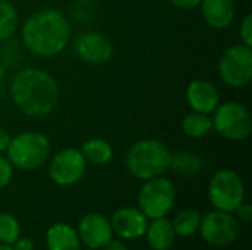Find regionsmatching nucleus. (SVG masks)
Instances as JSON below:
<instances>
[{
	"mask_svg": "<svg viewBox=\"0 0 252 250\" xmlns=\"http://www.w3.org/2000/svg\"><path fill=\"white\" fill-rule=\"evenodd\" d=\"M10 96L22 113L43 118L56 108L59 87L49 72L38 68H24L12 78Z\"/></svg>",
	"mask_w": 252,
	"mask_h": 250,
	"instance_id": "obj_1",
	"label": "nucleus"
},
{
	"mask_svg": "<svg viewBox=\"0 0 252 250\" xmlns=\"http://www.w3.org/2000/svg\"><path fill=\"white\" fill-rule=\"evenodd\" d=\"M71 25L62 12L43 9L32 13L22 27V43L34 55L52 57L59 55L68 44Z\"/></svg>",
	"mask_w": 252,
	"mask_h": 250,
	"instance_id": "obj_2",
	"label": "nucleus"
},
{
	"mask_svg": "<svg viewBox=\"0 0 252 250\" xmlns=\"http://www.w3.org/2000/svg\"><path fill=\"white\" fill-rule=\"evenodd\" d=\"M168 147L155 139L136 141L126 155V168L130 175L146 181L162 175L170 167Z\"/></svg>",
	"mask_w": 252,
	"mask_h": 250,
	"instance_id": "obj_3",
	"label": "nucleus"
},
{
	"mask_svg": "<svg viewBox=\"0 0 252 250\" xmlns=\"http://www.w3.org/2000/svg\"><path fill=\"white\" fill-rule=\"evenodd\" d=\"M50 150V141L44 134L38 131H24L10 139L6 153L13 167L22 171H32L47 161Z\"/></svg>",
	"mask_w": 252,
	"mask_h": 250,
	"instance_id": "obj_4",
	"label": "nucleus"
},
{
	"mask_svg": "<svg viewBox=\"0 0 252 250\" xmlns=\"http://www.w3.org/2000/svg\"><path fill=\"white\" fill-rule=\"evenodd\" d=\"M137 202L139 209L145 214L146 218H162L174 206L176 187L168 178L162 175L146 180L139 192Z\"/></svg>",
	"mask_w": 252,
	"mask_h": 250,
	"instance_id": "obj_5",
	"label": "nucleus"
},
{
	"mask_svg": "<svg viewBox=\"0 0 252 250\" xmlns=\"http://www.w3.org/2000/svg\"><path fill=\"white\" fill-rule=\"evenodd\" d=\"M211 205L223 212H235L245 199V186L241 175L233 169L217 171L208 184Z\"/></svg>",
	"mask_w": 252,
	"mask_h": 250,
	"instance_id": "obj_6",
	"label": "nucleus"
},
{
	"mask_svg": "<svg viewBox=\"0 0 252 250\" xmlns=\"http://www.w3.org/2000/svg\"><path fill=\"white\" fill-rule=\"evenodd\" d=\"M213 128L227 140L242 141L250 137L252 130L251 115L239 102H226L216 108Z\"/></svg>",
	"mask_w": 252,
	"mask_h": 250,
	"instance_id": "obj_7",
	"label": "nucleus"
},
{
	"mask_svg": "<svg viewBox=\"0 0 252 250\" xmlns=\"http://www.w3.org/2000/svg\"><path fill=\"white\" fill-rule=\"evenodd\" d=\"M219 74L224 84L241 88L252 80V49L245 44H233L224 50L219 60Z\"/></svg>",
	"mask_w": 252,
	"mask_h": 250,
	"instance_id": "obj_8",
	"label": "nucleus"
},
{
	"mask_svg": "<svg viewBox=\"0 0 252 250\" xmlns=\"http://www.w3.org/2000/svg\"><path fill=\"white\" fill-rule=\"evenodd\" d=\"M239 221L232 215V212L213 211L205 217H201L199 233L201 237L211 246L223 248L236 242L239 237Z\"/></svg>",
	"mask_w": 252,
	"mask_h": 250,
	"instance_id": "obj_9",
	"label": "nucleus"
},
{
	"mask_svg": "<svg viewBox=\"0 0 252 250\" xmlns=\"http://www.w3.org/2000/svg\"><path fill=\"white\" fill-rule=\"evenodd\" d=\"M87 162L81 152L74 147H66L53 155L49 164V175L58 186H74L86 174Z\"/></svg>",
	"mask_w": 252,
	"mask_h": 250,
	"instance_id": "obj_10",
	"label": "nucleus"
},
{
	"mask_svg": "<svg viewBox=\"0 0 252 250\" xmlns=\"http://www.w3.org/2000/svg\"><path fill=\"white\" fill-rule=\"evenodd\" d=\"M75 55L87 63H105L112 57L114 47L111 40L97 31H89L80 34L74 41Z\"/></svg>",
	"mask_w": 252,
	"mask_h": 250,
	"instance_id": "obj_11",
	"label": "nucleus"
},
{
	"mask_svg": "<svg viewBox=\"0 0 252 250\" xmlns=\"http://www.w3.org/2000/svg\"><path fill=\"white\" fill-rule=\"evenodd\" d=\"M112 234L111 221L100 214H87L78 224L80 242L93 250L103 248L112 240Z\"/></svg>",
	"mask_w": 252,
	"mask_h": 250,
	"instance_id": "obj_12",
	"label": "nucleus"
},
{
	"mask_svg": "<svg viewBox=\"0 0 252 250\" xmlns=\"http://www.w3.org/2000/svg\"><path fill=\"white\" fill-rule=\"evenodd\" d=\"M111 227L115 234L126 240H134L145 236L148 228V218L140 209L121 208L111 220Z\"/></svg>",
	"mask_w": 252,
	"mask_h": 250,
	"instance_id": "obj_13",
	"label": "nucleus"
},
{
	"mask_svg": "<svg viewBox=\"0 0 252 250\" xmlns=\"http://www.w3.org/2000/svg\"><path fill=\"white\" fill-rule=\"evenodd\" d=\"M188 105L193 112L213 113L220 105V96L217 87L207 80H193L186 90Z\"/></svg>",
	"mask_w": 252,
	"mask_h": 250,
	"instance_id": "obj_14",
	"label": "nucleus"
},
{
	"mask_svg": "<svg viewBox=\"0 0 252 250\" xmlns=\"http://www.w3.org/2000/svg\"><path fill=\"white\" fill-rule=\"evenodd\" d=\"M199 6L204 21L214 29L227 28L235 18L233 0H202Z\"/></svg>",
	"mask_w": 252,
	"mask_h": 250,
	"instance_id": "obj_15",
	"label": "nucleus"
},
{
	"mask_svg": "<svg viewBox=\"0 0 252 250\" xmlns=\"http://www.w3.org/2000/svg\"><path fill=\"white\" fill-rule=\"evenodd\" d=\"M47 250H80L81 242L78 233L68 224L58 222L46 233Z\"/></svg>",
	"mask_w": 252,
	"mask_h": 250,
	"instance_id": "obj_16",
	"label": "nucleus"
},
{
	"mask_svg": "<svg viewBox=\"0 0 252 250\" xmlns=\"http://www.w3.org/2000/svg\"><path fill=\"white\" fill-rule=\"evenodd\" d=\"M145 234L148 239V245L154 250H168L173 246L176 237L173 225L165 217L152 220V222L148 224Z\"/></svg>",
	"mask_w": 252,
	"mask_h": 250,
	"instance_id": "obj_17",
	"label": "nucleus"
},
{
	"mask_svg": "<svg viewBox=\"0 0 252 250\" xmlns=\"http://www.w3.org/2000/svg\"><path fill=\"white\" fill-rule=\"evenodd\" d=\"M80 152L86 159V162L94 167L106 165L114 156V149L111 143L106 141L105 139H90L84 141Z\"/></svg>",
	"mask_w": 252,
	"mask_h": 250,
	"instance_id": "obj_18",
	"label": "nucleus"
},
{
	"mask_svg": "<svg viewBox=\"0 0 252 250\" xmlns=\"http://www.w3.org/2000/svg\"><path fill=\"white\" fill-rule=\"evenodd\" d=\"M168 168H171L174 172L183 177H193L201 172L202 161L198 155L192 152H180V153L171 155Z\"/></svg>",
	"mask_w": 252,
	"mask_h": 250,
	"instance_id": "obj_19",
	"label": "nucleus"
},
{
	"mask_svg": "<svg viewBox=\"0 0 252 250\" xmlns=\"http://www.w3.org/2000/svg\"><path fill=\"white\" fill-rule=\"evenodd\" d=\"M182 130L190 139H201L213 130V119L207 113L192 111L182 121Z\"/></svg>",
	"mask_w": 252,
	"mask_h": 250,
	"instance_id": "obj_20",
	"label": "nucleus"
},
{
	"mask_svg": "<svg viewBox=\"0 0 252 250\" xmlns=\"http://www.w3.org/2000/svg\"><path fill=\"white\" fill-rule=\"evenodd\" d=\"M199 224H201V215L193 209L180 211L171 222L174 233L182 237H189L198 233Z\"/></svg>",
	"mask_w": 252,
	"mask_h": 250,
	"instance_id": "obj_21",
	"label": "nucleus"
},
{
	"mask_svg": "<svg viewBox=\"0 0 252 250\" xmlns=\"http://www.w3.org/2000/svg\"><path fill=\"white\" fill-rule=\"evenodd\" d=\"M18 28V10L7 1L0 0V41L10 38Z\"/></svg>",
	"mask_w": 252,
	"mask_h": 250,
	"instance_id": "obj_22",
	"label": "nucleus"
},
{
	"mask_svg": "<svg viewBox=\"0 0 252 250\" xmlns=\"http://www.w3.org/2000/svg\"><path fill=\"white\" fill-rule=\"evenodd\" d=\"M21 227L18 220L10 214H0V243L13 245L19 239Z\"/></svg>",
	"mask_w": 252,
	"mask_h": 250,
	"instance_id": "obj_23",
	"label": "nucleus"
},
{
	"mask_svg": "<svg viewBox=\"0 0 252 250\" xmlns=\"http://www.w3.org/2000/svg\"><path fill=\"white\" fill-rule=\"evenodd\" d=\"M12 177H13L12 162L6 156L0 155V189H4L12 181Z\"/></svg>",
	"mask_w": 252,
	"mask_h": 250,
	"instance_id": "obj_24",
	"label": "nucleus"
},
{
	"mask_svg": "<svg viewBox=\"0 0 252 250\" xmlns=\"http://www.w3.org/2000/svg\"><path fill=\"white\" fill-rule=\"evenodd\" d=\"M241 40L242 44L252 47V15L248 13L241 22Z\"/></svg>",
	"mask_w": 252,
	"mask_h": 250,
	"instance_id": "obj_25",
	"label": "nucleus"
},
{
	"mask_svg": "<svg viewBox=\"0 0 252 250\" xmlns=\"http://www.w3.org/2000/svg\"><path fill=\"white\" fill-rule=\"evenodd\" d=\"M236 214H238V221H241V222H251L252 220V206L250 203H245V202H242L238 208H236V211H235Z\"/></svg>",
	"mask_w": 252,
	"mask_h": 250,
	"instance_id": "obj_26",
	"label": "nucleus"
},
{
	"mask_svg": "<svg viewBox=\"0 0 252 250\" xmlns=\"http://www.w3.org/2000/svg\"><path fill=\"white\" fill-rule=\"evenodd\" d=\"M168 1L180 9H195L201 4L202 0H168Z\"/></svg>",
	"mask_w": 252,
	"mask_h": 250,
	"instance_id": "obj_27",
	"label": "nucleus"
},
{
	"mask_svg": "<svg viewBox=\"0 0 252 250\" xmlns=\"http://www.w3.org/2000/svg\"><path fill=\"white\" fill-rule=\"evenodd\" d=\"M13 250H34V243L31 239H16V242L12 245Z\"/></svg>",
	"mask_w": 252,
	"mask_h": 250,
	"instance_id": "obj_28",
	"label": "nucleus"
},
{
	"mask_svg": "<svg viewBox=\"0 0 252 250\" xmlns=\"http://www.w3.org/2000/svg\"><path fill=\"white\" fill-rule=\"evenodd\" d=\"M10 139L12 137L9 136V133L3 127H0V153L6 152V149H7L9 143H10Z\"/></svg>",
	"mask_w": 252,
	"mask_h": 250,
	"instance_id": "obj_29",
	"label": "nucleus"
},
{
	"mask_svg": "<svg viewBox=\"0 0 252 250\" xmlns=\"http://www.w3.org/2000/svg\"><path fill=\"white\" fill-rule=\"evenodd\" d=\"M103 248H105V250H128L124 243H121L118 240H109Z\"/></svg>",
	"mask_w": 252,
	"mask_h": 250,
	"instance_id": "obj_30",
	"label": "nucleus"
},
{
	"mask_svg": "<svg viewBox=\"0 0 252 250\" xmlns=\"http://www.w3.org/2000/svg\"><path fill=\"white\" fill-rule=\"evenodd\" d=\"M3 81H4V68L0 65V85L3 84Z\"/></svg>",
	"mask_w": 252,
	"mask_h": 250,
	"instance_id": "obj_31",
	"label": "nucleus"
},
{
	"mask_svg": "<svg viewBox=\"0 0 252 250\" xmlns=\"http://www.w3.org/2000/svg\"><path fill=\"white\" fill-rule=\"evenodd\" d=\"M0 250H13V249H12V246H10V245H3V243H0Z\"/></svg>",
	"mask_w": 252,
	"mask_h": 250,
	"instance_id": "obj_32",
	"label": "nucleus"
}]
</instances>
